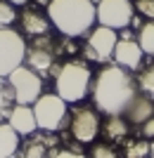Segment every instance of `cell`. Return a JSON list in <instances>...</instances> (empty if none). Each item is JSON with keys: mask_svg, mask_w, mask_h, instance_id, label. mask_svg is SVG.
<instances>
[{"mask_svg": "<svg viewBox=\"0 0 154 158\" xmlns=\"http://www.w3.org/2000/svg\"><path fill=\"white\" fill-rule=\"evenodd\" d=\"M138 80L130 76L128 69L119 64L102 66L100 73L93 78V104L104 116H123L128 104L138 97Z\"/></svg>", "mask_w": 154, "mask_h": 158, "instance_id": "obj_1", "label": "cell"}, {"mask_svg": "<svg viewBox=\"0 0 154 158\" xmlns=\"http://www.w3.org/2000/svg\"><path fill=\"white\" fill-rule=\"evenodd\" d=\"M47 19L62 35L78 38L93 31L97 7L90 0H52L47 5Z\"/></svg>", "mask_w": 154, "mask_h": 158, "instance_id": "obj_2", "label": "cell"}, {"mask_svg": "<svg viewBox=\"0 0 154 158\" xmlns=\"http://www.w3.org/2000/svg\"><path fill=\"white\" fill-rule=\"evenodd\" d=\"M93 71L88 61L71 59L67 64H62L59 73L55 76V92L59 94L67 104H78L81 99H86V94L93 87Z\"/></svg>", "mask_w": 154, "mask_h": 158, "instance_id": "obj_3", "label": "cell"}, {"mask_svg": "<svg viewBox=\"0 0 154 158\" xmlns=\"http://www.w3.org/2000/svg\"><path fill=\"white\" fill-rule=\"evenodd\" d=\"M59 45L50 38V33L47 35H38L33 38V43L26 47V66L31 71H36L40 78L45 80L47 76H57L59 73L62 66H57V57H59Z\"/></svg>", "mask_w": 154, "mask_h": 158, "instance_id": "obj_4", "label": "cell"}, {"mask_svg": "<svg viewBox=\"0 0 154 158\" xmlns=\"http://www.w3.org/2000/svg\"><path fill=\"white\" fill-rule=\"evenodd\" d=\"M33 113H36V123L38 130L43 132H57L62 130V125L67 123V102L59 97L57 92H47L40 94V99L33 104Z\"/></svg>", "mask_w": 154, "mask_h": 158, "instance_id": "obj_5", "label": "cell"}, {"mask_svg": "<svg viewBox=\"0 0 154 158\" xmlns=\"http://www.w3.org/2000/svg\"><path fill=\"white\" fill-rule=\"evenodd\" d=\"M26 40L14 28H0V78H7L12 71L24 66Z\"/></svg>", "mask_w": 154, "mask_h": 158, "instance_id": "obj_6", "label": "cell"}, {"mask_svg": "<svg viewBox=\"0 0 154 158\" xmlns=\"http://www.w3.org/2000/svg\"><path fill=\"white\" fill-rule=\"evenodd\" d=\"M69 130L78 144H93L102 132V118L95 106H76L69 116Z\"/></svg>", "mask_w": 154, "mask_h": 158, "instance_id": "obj_7", "label": "cell"}, {"mask_svg": "<svg viewBox=\"0 0 154 158\" xmlns=\"http://www.w3.org/2000/svg\"><path fill=\"white\" fill-rule=\"evenodd\" d=\"M7 83L12 87L17 104L33 106L43 94V78L36 71H31L29 66H19L17 71H12L7 76Z\"/></svg>", "mask_w": 154, "mask_h": 158, "instance_id": "obj_8", "label": "cell"}, {"mask_svg": "<svg viewBox=\"0 0 154 158\" xmlns=\"http://www.w3.org/2000/svg\"><path fill=\"white\" fill-rule=\"evenodd\" d=\"M133 14H135V7L130 0H102L97 5V21H100V26L114 28V31L130 26Z\"/></svg>", "mask_w": 154, "mask_h": 158, "instance_id": "obj_9", "label": "cell"}, {"mask_svg": "<svg viewBox=\"0 0 154 158\" xmlns=\"http://www.w3.org/2000/svg\"><path fill=\"white\" fill-rule=\"evenodd\" d=\"M116 43H119V35H116L114 28L97 26L88 33V43L83 47V54L90 61H109L112 54H114Z\"/></svg>", "mask_w": 154, "mask_h": 158, "instance_id": "obj_10", "label": "cell"}, {"mask_svg": "<svg viewBox=\"0 0 154 158\" xmlns=\"http://www.w3.org/2000/svg\"><path fill=\"white\" fill-rule=\"evenodd\" d=\"M112 59H114V64L123 66V69H128V71H140L142 69V59H145V52H142V47H140L138 40H121L119 38Z\"/></svg>", "mask_w": 154, "mask_h": 158, "instance_id": "obj_11", "label": "cell"}, {"mask_svg": "<svg viewBox=\"0 0 154 158\" xmlns=\"http://www.w3.org/2000/svg\"><path fill=\"white\" fill-rule=\"evenodd\" d=\"M7 125L12 127L19 137H31L36 135L38 130V123H36V113H33V106H26V104H17L10 111L7 116Z\"/></svg>", "mask_w": 154, "mask_h": 158, "instance_id": "obj_12", "label": "cell"}, {"mask_svg": "<svg viewBox=\"0 0 154 158\" xmlns=\"http://www.w3.org/2000/svg\"><path fill=\"white\" fill-rule=\"evenodd\" d=\"M123 118L130 123V127L133 125L142 127L149 118H154V97H149V94H145V92H138V97L128 104Z\"/></svg>", "mask_w": 154, "mask_h": 158, "instance_id": "obj_13", "label": "cell"}, {"mask_svg": "<svg viewBox=\"0 0 154 158\" xmlns=\"http://www.w3.org/2000/svg\"><path fill=\"white\" fill-rule=\"evenodd\" d=\"M50 26H52L50 19L45 14H40L36 7H24V12H21V28H24V33L38 38V35H47Z\"/></svg>", "mask_w": 154, "mask_h": 158, "instance_id": "obj_14", "label": "cell"}, {"mask_svg": "<svg viewBox=\"0 0 154 158\" xmlns=\"http://www.w3.org/2000/svg\"><path fill=\"white\" fill-rule=\"evenodd\" d=\"M50 135H52V132H50ZM50 135H47V137L45 135H31V139L21 146V151L14 158H50L47 156V149L55 146V137H50Z\"/></svg>", "mask_w": 154, "mask_h": 158, "instance_id": "obj_15", "label": "cell"}, {"mask_svg": "<svg viewBox=\"0 0 154 158\" xmlns=\"http://www.w3.org/2000/svg\"><path fill=\"white\" fill-rule=\"evenodd\" d=\"M130 132V123L123 116H107V120H102V135L107 137V142H123Z\"/></svg>", "mask_w": 154, "mask_h": 158, "instance_id": "obj_16", "label": "cell"}, {"mask_svg": "<svg viewBox=\"0 0 154 158\" xmlns=\"http://www.w3.org/2000/svg\"><path fill=\"white\" fill-rule=\"evenodd\" d=\"M19 135L7 123H0V158H14L19 153Z\"/></svg>", "mask_w": 154, "mask_h": 158, "instance_id": "obj_17", "label": "cell"}, {"mask_svg": "<svg viewBox=\"0 0 154 158\" xmlns=\"http://www.w3.org/2000/svg\"><path fill=\"white\" fill-rule=\"evenodd\" d=\"M12 102H14L12 87H10L7 78H0V123H2V118H7V116H10V111L14 109Z\"/></svg>", "mask_w": 154, "mask_h": 158, "instance_id": "obj_18", "label": "cell"}, {"mask_svg": "<svg viewBox=\"0 0 154 158\" xmlns=\"http://www.w3.org/2000/svg\"><path fill=\"white\" fill-rule=\"evenodd\" d=\"M138 43H140L142 52L154 59V21H147V24L138 31Z\"/></svg>", "mask_w": 154, "mask_h": 158, "instance_id": "obj_19", "label": "cell"}, {"mask_svg": "<svg viewBox=\"0 0 154 158\" xmlns=\"http://www.w3.org/2000/svg\"><path fill=\"white\" fill-rule=\"evenodd\" d=\"M138 87H140V92L154 97V61L140 69V76H138Z\"/></svg>", "mask_w": 154, "mask_h": 158, "instance_id": "obj_20", "label": "cell"}, {"mask_svg": "<svg viewBox=\"0 0 154 158\" xmlns=\"http://www.w3.org/2000/svg\"><path fill=\"white\" fill-rule=\"evenodd\" d=\"M126 158H149V142L142 137L126 142Z\"/></svg>", "mask_w": 154, "mask_h": 158, "instance_id": "obj_21", "label": "cell"}, {"mask_svg": "<svg viewBox=\"0 0 154 158\" xmlns=\"http://www.w3.org/2000/svg\"><path fill=\"white\" fill-rule=\"evenodd\" d=\"M17 21V10L7 0H0V28H7Z\"/></svg>", "mask_w": 154, "mask_h": 158, "instance_id": "obj_22", "label": "cell"}, {"mask_svg": "<svg viewBox=\"0 0 154 158\" xmlns=\"http://www.w3.org/2000/svg\"><path fill=\"white\" fill-rule=\"evenodd\" d=\"M88 158H119L116 149L112 144H104V142H97V144L90 146V156Z\"/></svg>", "mask_w": 154, "mask_h": 158, "instance_id": "obj_23", "label": "cell"}, {"mask_svg": "<svg viewBox=\"0 0 154 158\" xmlns=\"http://www.w3.org/2000/svg\"><path fill=\"white\" fill-rule=\"evenodd\" d=\"M133 7L138 10V14H140V17L154 21V0H135Z\"/></svg>", "mask_w": 154, "mask_h": 158, "instance_id": "obj_24", "label": "cell"}, {"mask_svg": "<svg viewBox=\"0 0 154 158\" xmlns=\"http://www.w3.org/2000/svg\"><path fill=\"white\" fill-rule=\"evenodd\" d=\"M50 158H88V156H83L81 151H74V149H62V151L50 153Z\"/></svg>", "mask_w": 154, "mask_h": 158, "instance_id": "obj_25", "label": "cell"}, {"mask_svg": "<svg viewBox=\"0 0 154 158\" xmlns=\"http://www.w3.org/2000/svg\"><path fill=\"white\" fill-rule=\"evenodd\" d=\"M140 135H142V139H147V142L154 139V118H149L147 123L140 127Z\"/></svg>", "mask_w": 154, "mask_h": 158, "instance_id": "obj_26", "label": "cell"}, {"mask_svg": "<svg viewBox=\"0 0 154 158\" xmlns=\"http://www.w3.org/2000/svg\"><path fill=\"white\" fill-rule=\"evenodd\" d=\"M121 35H119V38L121 40H135V35H133V31H130V28H121Z\"/></svg>", "mask_w": 154, "mask_h": 158, "instance_id": "obj_27", "label": "cell"}, {"mask_svg": "<svg viewBox=\"0 0 154 158\" xmlns=\"http://www.w3.org/2000/svg\"><path fill=\"white\" fill-rule=\"evenodd\" d=\"M142 26H145V24H142V19H140V17H135V14H133V19H130V28H138V31H140Z\"/></svg>", "mask_w": 154, "mask_h": 158, "instance_id": "obj_28", "label": "cell"}, {"mask_svg": "<svg viewBox=\"0 0 154 158\" xmlns=\"http://www.w3.org/2000/svg\"><path fill=\"white\" fill-rule=\"evenodd\" d=\"M7 2H10V5H14V7H24V5H26V2H29V0H7Z\"/></svg>", "mask_w": 154, "mask_h": 158, "instance_id": "obj_29", "label": "cell"}, {"mask_svg": "<svg viewBox=\"0 0 154 158\" xmlns=\"http://www.w3.org/2000/svg\"><path fill=\"white\" fill-rule=\"evenodd\" d=\"M149 158H154V139L149 142Z\"/></svg>", "mask_w": 154, "mask_h": 158, "instance_id": "obj_30", "label": "cell"}, {"mask_svg": "<svg viewBox=\"0 0 154 158\" xmlns=\"http://www.w3.org/2000/svg\"><path fill=\"white\" fill-rule=\"evenodd\" d=\"M36 2H38V5H45V7H47L50 2H52V0H36Z\"/></svg>", "mask_w": 154, "mask_h": 158, "instance_id": "obj_31", "label": "cell"}, {"mask_svg": "<svg viewBox=\"0 0 154 158\" xmlns=\"http://www.w3.org/2000/svg\"><path fill=\"white\" fill-rule=\"evenodd\" d=\"M90 2H93V5L97 7V5H100V2H102V0H90Z\"/></svg>", "mask_w": 154, "mask_h": 158, "instance_id": "obj_32", "label": "cell"}]
</instances>
